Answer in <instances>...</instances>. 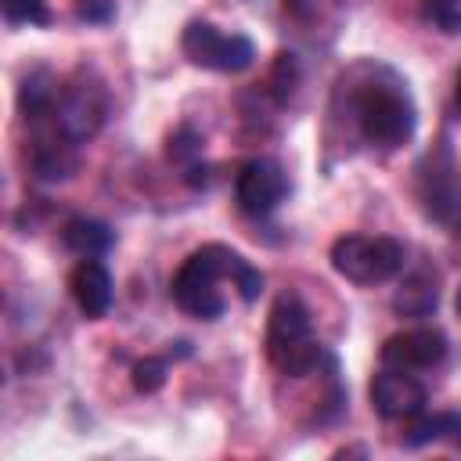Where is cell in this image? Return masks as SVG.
Segmentation results:
<instances>
[{
	"label": "cell",
	"mask_w": 461,
	"mask_h": 461,
	"mask_svg": "<svg viewBox=\"0 0 461 461\" xmlns=\"http://www.w3.org/2000/svg\"><path fill=\"white\" fill-rule=\"evenodd\" d=\"M454 104L461 108V72H457V79H454Z\"/></svg>",
	"instance_id": "603a6c76"
},
{
	"label": "cell",
	"mask_w": 461,
	"mask_h": 461,
	"mask_svg": "<svg viewBox=\"0 0 461 461\" xmlns=\"http://www.w3.org/2000/svg\"><path fill=\"white\" fill-rule=\"evenodd\" d=\"M180 50L191 65L209 72H245L256 61V43L241 32H223L212 22H187L180 32Z\"/></svg>",
	"instance_id": "5b68a950"
},
{
	"label": "cell",
	"mask_w": 461,
	"mask_h": 461,
	"mask_svg": "<svg viewBox=\"0 0 461 461\" xmlns=\"http://www.w3.org/2000/svg\"><path fill=\"white\" fill-rule=\"evenodd\" d=\"M169 158L173 162H180L184 169L187 166H194L198 158H202V133L194 130V126H176L173 133H169Z\"/></svg>",
	"instance_id": "2e32d148"
},
{
	"label": "cell",
	"mask_w": 461,
	"mask_h": 461,
	"mask_svg": "<svg viewBox=\"0 0 461 461\" xmlns=\"http://www.w3.org/2000/svg\"><path fill=\"white\" fill-rule=\"evenodd\" d=\"M288 194V173L274 158H249L234 173V202L245 216H270Z\"/></svg>",
	"instance_id": "52a82bcc"
},
{
	"label": "cell",
	"mask_w": 461,
	"mask_h": 461,
	"mask_svg": "<svg viewBox=\"0 0 461 461\" xmlns=\"http://www.w3.org/2000/svg\"><path fill=\"white\" fill-rule=\"evenodd\" d=\"M267 360L288 375V378H306L321 375V364L331 360V353L317 342L310 310L303 306L299 295H277L267 317Z\"/></svg>",
	"instance_id": "3957f363"
},
{
	"label": "cell",
	"mask_w": 461,
	"mask_h": 461,
	"mask_svg": "<svg viewBox=\"0 0 461 461\" xmlns=\"http://www.w3.org/2000/svg\"><path fill=\"white\" fill-rule=\"evenodd\" d=\"M61 241L68 252H76L83 259H97L115 245V230L94 216H76L61 227Z\"/></svg>",
	"instance_id": "7c38bea8"
},
{
	"label": "cell",
	"mask_w": 461,
	"mask_h": 461,
	"mask_svg": "<svg viewBox=\"0 0 461 461\" xmlns=\"http://www.w3.org/2000/svg\"><path fill=\"white\" fill-rule=\"evenodd\" d=\"M83 76V72H79ZM68 79L61 90H58V101H54V112H50V122H54V130L65 137V140H72V144H83V140H90L97 130H101V122H104V112H108V101H104V86L94 79V83H86V79Z\"/></svg>",
	"instance_id": "8992f818"
},
{
	"label": "cell",
	"mask_w": 461,
	"mask_h": 461,
	"mask_svg": "<svg viewBox=\"0 0 461 461\" xmlns=\"http://www.w3.org/2000/svg\"><path fill=\"white\" fill-rule=\"evenodd\" d=\"M447 349H450V342L439 328H407L382 342L378 360L385 367H400V371H425V367H436L447 357Z\"/></svg>",
	"instance_id": "9c48e42d"
},
{
	"label": "cell",
	"mask_w": 461,
	"mask_h": 461,
	"mask_svg": "<svg viewBox=\"0 0 461 461\" xmlns=\"http://www.w3.org/2000/svg\"><path fill=\"white\" fill-rule=\"evenodd\" d=\"M454 310H457V317H461V288H457V295H454Z\"/></svg>",
	"instance_id": "cb8c5ba5"
},
{
	"label": "cell",
	"mask_w": 461,
	"mask_h": 461,
	"mask_svg": "<svg viewBox=\"0 0 461 461\" xmlns=\"http://www.w3.org/2000/svg\"><path fill=\"white\" fill-rule=\"evenodd\" d=\"M331 267L353 285H382L403 274L407 252L389 234H342L331 241Z\"/></svg>",
	"instance_id": "277c9868"
},
{
	"label": "cell",
	"mask_w": 461,
	"mask_h": 461,
	"mask_svg": "<svg viewBox=\"0 0 461 461\" xmlns=\"http://www.w3.org/2000/svg\"><path fill=\"white\" fill-rule=\"evenodd\" d=\"M130 382H133V389H137L140 396L158 393V389L166 385V360H162V357H144V360H137L133 371H130Z\"/></svg>",
	"instance_id": "e0dca14e"
},
{
	"label": "cell",
	"mask_w": 461,
	"mask_h": 461,
	"mask_svg": "<svg viewBox=\"0 0 461 461\" xmlns=\"http://www.w3.org/2000/svg\"><path fill=\"white\" fill-rule=\"evenodd\" d=\"M76 14L86 25H108L115 18V0H76Z\"/></svg>",
	"instance_id": "ffe728a7"
},
{
	"label": "cell",
	"mask_w": 461,
	"mask_h": 461,
	"mask_svg": "<svg viewBox=\"0 0 461 461\" xmlns=\"http://www.w3.org/2000/svg\"><path fill=\"white\" fill-rule=\"evenodd\" d=\"M0 7L11 25H47L50 22L47 0H0Z\"/></svg>",
	"instance_id": "ac0fdd59"
},
{
	"label": "cell",
	"mask_w": 461,
	"mask_h": 461,
	"mask_svg": "<svg viewBox=\"0 0 461 461\" xmlns=\"http://www.w3.org/2000/svg\"><path fill=\"white\" fill-rule=\"evenodd\" d=\"M443 439L461 447V414H443Z\"/></svg>",
	"instance_id": "44dd1931"
},
{
	"label": "cell",
	"mask_w": 461,
	"mask_h": 461,
	"mask_svg": "<svg viewBox=\"0 0 461 461\" xmlns=\"http://www.w3.org/2000/svg\"><path fill=\"white\" fill-rule=\"evenodd\" d=\"M68 292L79 306V313L86 321H97L112 310V299H115V285H112V274L101 259H79L68 274Z\"/></svg>",
	"instance_id": "30bf717a"
},
{
	"label": "cell",
	"mask_w": 461,
	"mask_h": 461,
	"mask_svg": "<svg viewBox=\"0 0 461 461\" xmlns=\"http://www.w3.org/2000/svg\"><path fill=\"white\" fill-rule=\"evenodd\" d=\"M436 306H439V277L429 270L407 274L393 295V310L400 317H429Z\"/></svg>",
	"instance_id": "8fae6325"
},
{
	"label": "cell",
	"mask_w": 461,
	"mask_h": 461,
	"mask_svg": "<svg viewBox=\"0 0 461 461\" xmlns=\"http://www.w3.org/2000/svg\"><path fill=\"white\" fill-rule=\"evenodd\" d=\"M295 83H299L295 58H292V54H277V61H274V68H270V79H267L270 94H274L277 101H288V97L295 94Z\"/></svg>",
	"instance_id": "d6986e66"
},
{
	"label": "cell",
	"mask_w": 461,
	"mask_h": 461,
	"mask_svg": "<svg viewBox=\"0 0 461 461\" xmlns=\"http://www.w3.org/2000/svg\"><path fill=\"white\" fill-rule=\"evenodd\" d=\"M421 14L443 36H461V0H421Z\"/></svg>",
	"instance_id": "9a60e30c"
},
{
	"label": "cell",
	"mask_w": 461,
	"mask_h": 461,
	"mask_svg": "<svg viewBox=\"0 0 461 461\" xmlns=\"http://www.w3.org/2000/svg\"><path fill=\"white\" fill-rule=\"evenodd\" d=\"M58 79L47 72V68H36V72H29L25 79H22V86H18V108H22V115L29 119V122H43V119H50V112H54V101H58Z\"/></svg>",
	"instance_id": "4fadbf2b"
},
{
	"label": "cell",
	"mask_w": 461,
	"mask_h": 461,
	"mask_svg": "<svg viewBox=\"0 0 461 461\" xmlns=\"http://www.w3.org/2000/svg\"><path fill=\"white\" fill-rule=\"evenodd\" d=\"M285 11L292 18H310L317 11V0H285Z\"/></svg>",
	"instance_id": "7402d4cb"
},
{
	"label": "cell",
	"mask_w": 461,
	"mask_h": 461,
	"mask_svg": "<svg viewBox=\"0 0 461 461\" xmlns=\"http://www.w3.org/2000/svg\"><path fill=\"white\" fill-rule=\"evenodd\" d=\"M241 259H245L241 252H234V249H227V245H220V241H209V245L194 249V252L176 267V274H173V281H169L173 303H176L184 313L198 317V321H216V317L227 310V299H223V292H220V281H223V277L234 281Z\"/></svg>",
	"instance_id": "7a4b0ae2"
},
{
	"label": "cell",
	"mask_w": 461,
	"mask_h": 461,
	"mask_svg": "<svg viewBox=\"0 0 461 461\" xmlns=\"http://www.w3.org/2000/svg\"><path fill=\"white\" fill-rule=\"evenodd\" d=\"M346 104L353 112V126L360 140L378 151L403 148L418 130V108L407 94V83H400L389 68L385 79H367L360 86H349Z\"/></svg>",
	"instance_id": "6da1fadb"
},
{
	"label": "cell",
	"mask_w": 461,
	"mask_h": 461,
	"mask_svg": "<svg viewBox=\"0 0 461 461\" xmlns=\"http://www.w3.org/2000/svg\"><path fill=\"white\" fill-rule=\"evenodd\" d=\"M367 396H371V407L378 418L385 421H403V418H418L429 403V393L425 385L411 375V371H400V367H385L371 378L367 385Z\"/></svg>",
	"instance_id": "ba28073f"
},
{
	"label": "cell",
	"mask_w": 461,
	"mask_h": 461,
	"mask_svg": "<svg viewBox=\"0 0 461 461\" xmlns=\"http://www.w3.org/2000/svg\"><path fill=\"white\" fill-rule=\"evenodd\" d=\"M32 173L40 180H65L76 169V155H72V140H65L58 130L50 137H40L32 148Z\"/></svg>",
	"instance_id": "5bb4252c"
}]
</instances>
